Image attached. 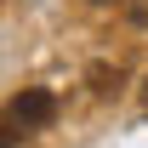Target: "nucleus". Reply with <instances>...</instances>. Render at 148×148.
I'll return each instance as SVG.
<instances>
[{
	"label": "nucleus",
	"mask_w": 148,
	"mask_h": 148,
	"mask_svg": "<svg viewBox=\"0 0 148 148\" xmlns=\"http://www.w3.org/2000/svg\"><path fill=\"white\" fill-rule=\"evenodd\" d=\"M51 114H57V97H51V91H40V86L17 91L6 108H0V148H23L34 131L51 125Z\"/></svg>",
	"instance_id": "1"
},
{
	"label": "nucleus",
	"mask_w": 148,
	"mask_h": 148,
	"mask_svg": "<svg viewBox=\"0 0 148 148\" xmlns=\"http://www.w3.org/2000/svg\"><path fill=\"white\" fill-rule=\"evenodd\" d=\"M97 6H108V0H97Z\"/></svg>",
	"instance_id": "2"
},
{
	"label": "nucleus",
	"mask_w": 148,
	"mask_h": 148,
	"mask_svg": "<svg viewBox=\"0 0 148 148\" xmlns=\"http://www.w3.org/2000/svg\"><path fill=\"white\" fill-rule=\"evenodd\" d=\"M143 97H148V86H143Z\"/></svg>",
	"instance_id": "3"
}]
</instances>
